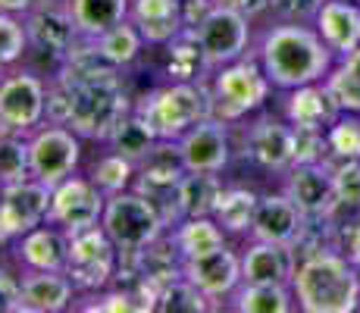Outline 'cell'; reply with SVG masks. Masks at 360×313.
Listing matches in <instances>:
<instances>
[{
	"instance_id": "6da1fadb",
	"label": "cell",
	"mask_w": 360,
	"mask_h": 313,
	"mask_svg": "<svg viewBox=\"0 0 360 313\" xmlns=\"http://www.w3.org/2000/svg\"><path fill=\"white\" fill-rule=\"evenodd\" d=\"M254 57L260 60L263 72L279 91L326 82L338 60L314 29V23H279V19L263 29Z\"/></svg>"
},
{
	"instance_id": "7a4b0ae2",
	"label": "cell",
	"mask_w": 360,
	"mask_h": 313,
	"mask_svg": "<svg viewBox=\"0 0 360 313\" xmlns=\"http://www.w3.org/2000/svg\"><path fill=\"white\" fill-rule=\"evenodd\" d=\"M295 304L304 313L360 310V269L338 248L304 250L292 276Z\"/></svg>"
},
{
	"instance_id": "3957f363",
	"label": "cell",
	"mask_w": 360,
	"mask_h": 313,
	"mask_svg": "<svg viewBox=\"0 0 360 313\" xmlns=\"http://www.w3.org/2000/svg\"><path fill=\"white\" fill-rule=\"evenodd\" d=\"M122 69L88 75V79H57L69 91V116L66 125L79 132L85 141H107L110 132L135 110V101L122 85Z\"/></svg>"
},
{
	"instance_id": "277c9868",
	"label": "cell",
	"mask_w": 360,
	"mask_h": 313,
	"mask_svg": "<svg viewBox=\"0 0 360 313\" xmlns=\"http://www.w3.org/2000/svg\"><path fill=\"white\" fill-rule=\"evenodd\" d=\"M135 113L157 141H179L191 125L213 116L210 88L207 82H163L138 97Z\"/></svg>"
},
{
	"instance_id": "5b68a950",
	"label": "cell",
	"mask_w": 360,
	"mask_h": 313,
	"mask_svg": "<svg viewBox=\"0 0 360 313\" xmlns=\"http://www.w3.org/2000/svg\"><path fill=\"white\" fill-rule=\"evenodd\" d=\"M213 116L229 125L245 122L251 113H260L273 94V82L263 72L257 57H238L226 66H217L207 79Z\"/></svg>"
},
{
	"instance_id": "8992f818",
	"label": "cell",
	"mask_w": 360,
	"mask_h": 313,
	"mask_svg": "<svg viewBox=\"0 0 360 313\" xmlns=\"http://www.w3.org/2000/svg\"><path fill=\"white\" fill-rule=\"evenodd\" d=\"M101 226L110 235V241L120 248V254H138V250L148 248L150 241H157L169 229L160 207L138 188L110 194L101 213Z\"/></svg>"
},
{
	"instance_id": "52a82bcc",
	"label": "cell",
	"mask_w": 360,
	"mask_h": 313,
	"mask_svg": "<svg viewBox=\"0 0 360 313\" xmlns=\"http://www.w3.org/2000/svg\"><path fill=\"white\" fill-rule=\"evenodd\" d=\"M66 273L72 276L79 295L110 288L120 273V248L110 241L103 226H85L69 232V260Z\"/></svg>"
},
{
	"instance_id": "ba28073f",
	"label": "cell",
	"mask_w": 360,
	"mask_h": 313,
	"mask_svg": "<svg viewBox=\"0 0 360 313\" xmlns=\"http://www.w3.org/2000/svg\"><path fill=\"white\" fill-rule=\"evenodd\" d=\"M82 141L85 138L60 122H41L34 132H29V166L32 176L44 185H57L63 179L75 176L82 166Z\"/></svg>"
},
{
	"instance_id": "9c48e42d",
	"label": "cell",
	"mask_w": 360,
	"mask_h": 313,
	"mask_svg": "<svg viewBox=\"0 0 360 313\" xmlns=\"http://www.w3.org/2000/svg\"><path fill=\"white\" fill-rule=\"evenodd\" d=\"M47 120V82L34 69H6L0 79V129L29 135Z\"/></svg>"
},
{
	"instance_id": "30bf717a",
	"label": "cell",
	"mask_w": 360,
	"mask_h": 313,
	"mask_svg": "<svg viewBox=\"0 0 360 313\" xmlns=\"http://www.w3.org/2000/svg\"><path fill=\"white\" fill-rule=\"evenodd\" d=\"M297 132L285 122V116H260L241 132L238 154L266 172H285L295 166Z\"/></svg>"
},
{
	"instance_id": "8fae6325",
	"label": "cell",
	"mask_w": 360,
	"mask_h": 313,
	"mask_svg": "<svg viewBox=\"0 0 360 313\" xmlns=\"http://www.w3.org/2000/svg\"><path fill=\"white\" fill-rule=\"evenodd\" d=\"M51 210V185L34 176L0 185V245H10L29 229L47 222Z\"/></svg>"
},
{
	"instance_id": "7c38bea8",
	"label": "cell",
	"mask_w": 360,
	"mask_h": 313,
	"mask_svg": "<svg viewBox=\"0 0 360 313\" xmlns=\"http://www.w3.org/2000/svg\"><path fill=\"white\" fill-rule=\"evenodd\" d=\"M251 25H254V19L248 13L235 10V6L213 4V10L195 25V34L213 69L245 57L248 44H251Z\"/></svg>"
},
{
	"instance_id": "4fadbf2b",
	"label": "cell",
	"mask_w": 360,
	"mask_h": 313,
	"mask_svg": "<svg viewBox=\"0 0 360 313\" xmlns=\"http://www.w3.org/2000/svg\"><path fill=\"white\" fill-rule=\"evenodd\" d=\"M103 204H107V194L91 182V176H75L63 179L51 188V210H47V222L75 232V229L85 226H98Z\"/></svg>"
},
{
	"instance_id": "5bb4252c",
	"label": "cell",
	"mask_w": 360,
	"mask_h": 313,
	"mask_svg": "<svg viewBox=\"0 0 360 313\" xmlns=\"http://www.w3.org/2000/svg\"><path fill=\"white\" fill-rule=\"evenodd\" d=\"M176 148L188 172H217L219 176L232 163V154H235L232 125L210 116V120L191 125L176 141Z\"/></svg>"
},
{
	"instance_id": "9a60e30c",
	"label": "cell",
	"mask_w": 360,
	"mask_h": 313,
	"mask_svg": "<svg viewBox=\"0 0 360 313\" xmlns=\"http://www.w3.org/2000/svg\"><path fill=\"white\" fill-rule=\"evenodd\" d=\"M22 23L29 32V51H41L60 63L82 38L66 0H38L22 16Z\"/></svg>"
},
{
	"instance_id": "2e32d148",
	"label": "cell",
	"mask_w": 360,
	"mask_h": 313,
	"mask_svg": "<svg viewBox=\"0 0 360 313\" xmlns=\"http://www.w3.org/2000/svg\"><path fill=\"white\" fill-rule=\"evenodd\" d=\"M282 191L297 204L310 222L332 219L335 213V182H332V160L320 163H295L285 170V185Z\"/></svg>"
},
{
	"instance_id": "e0dca14e",
	"label": "cell",
	"mask_w": 360,
	"mask_h": 313,
	"mask_svg": "<svg viewBox=\"0 0 360 313\" xmlns=\"http://www.w3.org/2000/svg\"><path fill=\"white\" fill-rule=\"evenodd\" d=\"M182 276L195 285L198 291H204L210 298V304L217 307L219 301L232 298V291L241 282V254H235L229 245L210 250L200 257H185L182 260Z\"/></svg>"
},
{
	"instance_id": "ac0fdd59",
	"label": "cell",
	"mask_w": 360,
	"mask_h": 313,
	"mask_svg": "<svg viewBox=\"0 0 360 313\" xmlns=\"http://www.w3.org/2000/svg\"><path fill=\"white\" fill-rule=\"evenodd\" d=\"M304 229H307V217L297 210L295 200L285 191H266L257 200L248 238L276 241V245H297Z\"/></svg>"
},
{
	"instance_id": "d6986e66",
	"label": "cell",
	"mask_w": 360,
	"mask_h": 313,
	"mask_svg": "<svg viewBox=\"0 0 360 313\" xmlns=\"http://www.w3.org/2000/svg\"><path fill=\"white\" fill-rule=\"evenodd\" d=\"M79 288L66 269L19 273V310L22 313H63L75 307Z\"/></svg>"
},
{
	"instance_id": "ffe728a7",
	"label": "cell",
	"mask_w": 360,
	"mask_h": 313,
	"mask_svg": "<svg viewBox=\"0 0 360 313\" xmlns=\"http://www.w3.org/2000/svg\"><path fill=\"white\" fill-rule=\"evenodd\" d=\"M13 260L19 273H34V269H66L69 260V232L53 222H41L10 241Z\"/></svg>"
},
{
	"instance_id": "44dd1931",
	"label": "cell",
	"mask_w": 360,
	"mask_h": 313,
	"mask_svg": "<svg viewBox=\"0 0 360 313\" xmlns=\"http://www.w3.org/2000/svg\"><path fill=\"white\" fill-rule=\"evenodd\" d=\"M342 113L335 97L326 88V82H310V85L292 88L282 97V116L292 129H307V132H326L329 122Z\"/></svg>"
},
{
	"instance_id": "7402d4cb",
	"label": "cell",
	"mask_w": 360,
	"mask_h": 313,
	"mask_svg": "<svg viewBox=\"0 0 360 313\" xmlns=\"http://www.w3.org/2000/svg\"><path fill=\"white\" fill-rule=\"evenodd\" d=\"M314 29L335 57L360 47V4L357 0H323L314 16Z\"/></svg>"
},
{
	"instance_id": "603a6c76",
	"label": "cell",
	"mask_w": 360,
	"mask_h": 313,
	"mask_svg": "<svg viewBox=\"0 0 360 313\" xmlns=\"http://www.w3.org/2000/svg\"><path fill=\"white\" fill-rule=\"evenodd\" d=\"M295 260L297 257L292 254V245L248 238V248H245V254H241V279L245 282L292 285Z\"/></svg>"
},
{
	"instance_id": "cb8c5ba5",
	"label": "cell",
	"mask_w": 360,
	"mask_h": 313,
	"mask_svg": "<svg viewBox=\"0 0 360 313\" xmlns=\"http://www.w3.org/2000/svg\"><path fill=\"white\" fill-rule=\"evenodd\" d=\"M129 19L138 25L148 47H163L185 29L182 0H129Z\"/></svg>"
},
{
	"instance_id": "d4e9b609",
	"label": "cell",
	"mask_w": 360,
	"mask_h": 313,
	"mask_svg": "<svg viewBox=\"0 0 360 313\" xmlns=\"http://www.w3.org/2000/svg\"><path fill=\"white\" fill-rule=\"evenodd\" d=\"M213 72L195 29H182L163 44V75L166 82H207Z\"/></svg>"
},
{
	"instance_id": "484cf974",
	"label": "cell",
	"mask_w": 360,
	"mask_h": 313,
	"mask_svg": "<svg viewBox=\"0 0 360 313\" xmlns=\"http://www.w3.org/2000/svg\"><path fill=\"white\" fill-rule=\"evenodd\" d=\"M260 194L245 185H223L213 200L210 217L223 226L226 235H248L254 222V210H257Z\"/></svg>"
},
{
	"instance_id": "4316f807",
	"label": "cell",
	"mask_w": 360,
	"mask_h": 313,
	"mask_svg": "<svg viewBox=\"0 0 360 313\" xmlns=\"http://www.w3.org/2000/svg\"><path fill=\"white\" fill-rule=\"evenodd\" d=\"M229 307L238 313H292L297 310L292 285L276 282H241L232 291Z\"/></svg>"
},
{
	"instance_id": "83f0119b",
	"label": "cell",
	"mask_w": 360,
	"mask_h": 313,
	"mask_svg": "<svg viewBox=\"0 0 360 313\" xmlns=\"http://www.w3.org/2000/svg\"><path fill=\"white\" fill-rule=\"evenodd\" d=\"M82 38H98L129 19V0H66Z\"/></svg>"
},
{
	"instance_id": "f1b7e54d",
	"label": "cell",
	"mask_w": 360,
	"mask_h": 313,
	"mask_svg": "<svg viewBox=\"0 0 360 313\" xmlns=\"http://www.w3.org/2000/svg\"><path fill=\"white\" fill-rule=\"evenodd\" d=\"M169 235H172V241H176L182 260L185 257L210 254V250L229 245V235L223 232V226L213 217H185L169 229Z\"/></svg>"
},
{
	"instance_id": "f546056e",
	"label": "cell",
	"mask_w": 360,
	"mask_h": 313,
	"mask_svg": "<svg viewBox=\"0 0 360 313\" xmlns=\"http://www.w3.org/2000/svg\"><path fill=\"white\" fill-rule=\"evenodd\" d=\"M88 41H91V44L98 47L101 57L107 60L110 66H116V69H129L131 63H138V57H141V51H144V44H148L131 19H126V23H120V25H113L110 32L98 34V38H88Z\"/></svg>"
},
{
	"instance_id": "4dcf8cb0",
	"label": "cell",
	"mask_w": 360,
	"mask_h": 313,
	"mask_svg": "<svg viewBox=\"0 0 360 313\" xmlns=\"http://www.w3.org/2000/svg\"><path fill=\"white\" fill-rule=\"evenodd\" d=\"M223 179L217 172H185L179 182V213L185 217H210Z\"/></svg>"
},
{
	"instance_id": "1f68e13d",
	"label": "cell",
	"mask_w": 360,
	"mask_h": 313,
	"mask_svg": "<svg viewBox=\"0 0 360 313\" xmlns=\"http://www.w3.org/2000/svg\"><path fill=\"white\" fill-rule=\"evenodd\" d=\"M326 88L335 97L342 113L360 116V47L335 60L332 72L326 75Z\"/></svg>"
},
{
	"instance_id": "d6a6232c",
	"label": "cell",
	"mask_w": 360,
	"mask_h": 313,
	"mask_svg": "<svg viewBox=\"0 0 360 313\" xmlns=\"http://www.w3.org/2000/svg\"><path fill=\"white\" fill-rule=\"evenodd\" d=\"M110 151H116V154H122V157H129L131 163H141L144 157L154 151V144H157V138H154V132L144 125L141 116L131 110V113L122 120L120 125H116L113 132H110V138L107 141Z\"/></svg>"
},
{
	"instance_id": "836d02e7",
	"label": "cell",
	"mask_w": 360,
	"mask_h": 313,
	"mask_svg": "<svg viewBox=\"0 0 360 313\" xmlns=\"http://www.w3.org/2000/svg\"><path fill=\"white\" fill-rule=\"evenodd\" d=\"M88 176H91V182L101 188L103 194H120L126 191V188L135 185V176H138V163H131L129 157L116 154V151H103V154L91 163V170H88Z\"/></svg>"
},
{
	"instance_id": "e575fe53",
	"label": "cell",
	"mask_w": 360,
	"mask_h": 313,
	"mask_svg": "<svg viewBox=\"0 0 360 313\" xmlns=\"http://www.w3.org/2000/svg\"><path fill=\"white\" fill-rule=\"evenodd\" d=\"M157 310L160 313H207V310H213V304L204 291H198L185 276H179V279L166 282L157 291Z\"/></svg>"
},
{
	"instance_id": "d590c367",
	"label": "cell",
	"mask_w": 360,
	"mask_h": 313,
	"mask_svg": "<svg viewBox=\"0 0 360 313\" xmlns=\"http://www.w3.org/2000/svg\"><path fill=\"white\" fill-rule=\"evenodd\" d=\"M323 135H326V154L332 163H338V160H360V116L357 113H338Z\"/></svg>"
},
{
	"instance_id": "8d00e7d4",
	"label": "cell",
	"mask_w": 360,
	"mask_h": 313,
	"mask_svg": "<svg viewBox=\"0 0 360 313\" xmlns=\"http://www.w3.org/2000/svg\"><path fill=\"white\" fill-rule=\"evenodd\" d=\"M29 176H32L29 135L0 129V185L19 182V179H29Z\"/></svg>"
},
{
	"instance_id": "74e56055",
	"label": "cell",
	"mask_w": 360,
	"mask_h": 313,
	"mask_svg": "<svg viewBox=\"0 0 360 313\" xmlns=\"http://www.w3.org/2000/svg\"><path fill=\"white\" fill-rule=\"evenodd\" d=\"M25 57H29V32L22 16L0 10V66L10 69Z\"/></svg>"
},
{
	"instance_id": "f35d334b",
	"label": "cell",
	"mask_w": 360,
	"mask_h": 313,
	"mask_svg": "<svg viewBox=\"0 0 360 313\" xmlns=\"http://www.w3.org/2000/svg\"><path fill=\"white\" fill-rule=\"evenodd\" d=\"M332 182H335V213L360 210V160L332 163Z\"/></svg>"
},
{
	"instance_id": "ab89813d",
	"label": "cell",
	"mask_w": 360,
	"mask_h": 313,
	"mask_svg": "<svg viewBox=\"0 0 360 313\" xmlns=\"http://www.w3.org/2000/svg\"><path fill=\"white\" fill-rule=\"evenodd\" d=\"M323 0H269V10L279 23H314Z\"/></svg>"
},
{
	"instance_id": "60d3db41",
	"label": "cell",
	"mask_w": 360,
	"mask_h": 313,
	"mask_svg": "<svg viewBox=\"0 0 360 313\" xmlns=\"http://www.w3.org/2000/svg\"><path fill=\"white\" fill-rule=\"evenodd\" d=\"M19 310V273L0 269V313Z\"/></svg>"
},
{
	"instance_id": "b9f144b4",
	"label": "cell",
	"mask_w": 360,
	"mask_h": 313,
	"mask_svg": "<svg viewBox=\"0 0 360 313\" xmlns=\"http://www.w3.org/2000/svg\"><path fill=\"white\" fill-rule=\"evenodd\" d=\"M213 4L217 6H235V10L248 13L251 19H257L260 13L269 10V0H213Z\"/></svg>"
},
{
	"instance_id": "7bdbcfd3",
	"label": "cell",
	"mask_w": 360,
	"mask_h": 313,
	"mask_svg": "<svg viewBox=\"0 0 360 313\" xmlns=\"http://www.w3.org/2000/svg\"><path fill=\"white\" fill-rule=\"evenodd\" d=\"M38 0H0V10L4 13H16V16H25Z\"/></svg>"
},
{
	"instance_id": "ee69618b",
	"label": "cell",
	"mask_w": 360,
	"mask_h": 313,
	"mask_svg": "<svg viewBox=\"0 0 360 313\" xmlns=\"http://www.w3.org/2000/svg\"><path fill=\"white\" fill-rule=\"evenodd\" d=\"M4 72H6V69H4V66H0V79H4Z\"/></svg>"
},
{
	"instance_id": "f6af8a7d",
	"label": "cell",
	"mask_w": 360,
	"mask_h": 313,
	"mask_svg": "<svg viewBox=\"0 0 360 313\" xmlns=\"http://www.w3.org/2000/svg\"><path fill=\"white\" fill-rule=\"evenodd\" d=\"M354 263H357V269H360V257H357V260H354Z\"/></svg>"
},
{
	"instance_id": "bcb514c9",
	"label": "cell",
	"mask_w": 360,
	"mask_h": 313,
	"mask_svg": "<svg viewBox=\"0 0 360 313\" xmlns=\"http://www.w3.org/2000/svg\"><path fill=\"white\" fill-rule=\"evenodd\" d=\"M357 4H360V0H357Z\"/></svg>"
}]
</instances>
